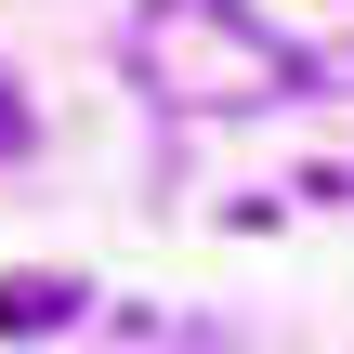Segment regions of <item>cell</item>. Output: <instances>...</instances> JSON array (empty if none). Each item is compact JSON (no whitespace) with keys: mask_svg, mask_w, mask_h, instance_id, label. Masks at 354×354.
<instances>
[{"mask_svg":"<svg viewBox=\"0 0 354 354\" xmlns=\"http://www.w3.org/2000/svg\"><path fill=\"white\" fill-rule=\"evenodd\" d=\"M79 315V276H0V328L13 342H39V328H66Z\"/></svg>","mask_w":354,"mask_h":354,"instance_id":"6da1fadb","label":"cell"},{"mask_svg":"<svg viewBox=\"0 0 354 354\" xmlns=\"http://www.w3.org/2000/svg\"><path fill=\"white\" fill-rule=\"evenodd\" d=\"M13 145H26V105H13V79H0V158H13Z\"/></svg>","mask_w":354,"mask_h":354,"instance_id":"7a4b0ae2","label":"cell"}]
</instances>
